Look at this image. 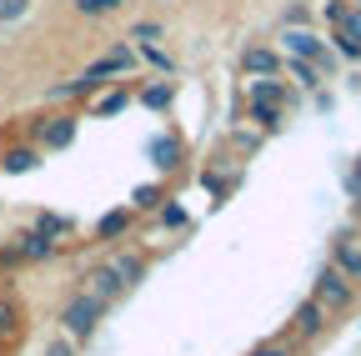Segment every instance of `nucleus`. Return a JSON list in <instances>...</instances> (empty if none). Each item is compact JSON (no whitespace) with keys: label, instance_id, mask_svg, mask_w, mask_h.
Masks as SVG:
<instances>
[{"label":"nucleus","instance_id":"obj_1","mask_svg":"<svg viewBox=\"0 0 361 356\" xmlns=\"http://www.w3.org/2000/svg\"><path fill=\"white\" fill-rule=\"evenodd\" d=\"M276 51H281V56H296V61H311L326 80L341 75V61H336V51L326 46V35H316V30H306V25H286Z\"/></svg>","mask_w":361,"mask_h":356},{"label":"nucleus","instance_id":"obj_2","mask_svg":"<svg viewBox=\"0 0 361 356\" xmlns=\"http://www.w3.org/2000/svg\"><path fill=\"white\" fill-rule=\"evenodd\" d=\"M80 136V116L75 111H45L35 125H30V146L45 156V151H71Z\"/></svg>","mask_w":361,"mask_h":356},{"label":"nucleus","instance_id":"obj_3","mask_svg":"<svg viewBox=\"0 0 361 356\" xmlns=\"http://www.w3.org/2000/svg\"><path fill=\"white\" fill-rule=\"evenodd\" d=\"M311 301L326 311V317H341V311H351L356 306V286L336 271V266L326 261L322 271H316V281H311Z\"/></svg>","mask_w":361,"mask_h":356},{"label":"nucleus","instance_id":"obj_4","mask_svg":"<svg viewBox=\"0 0 361 356\" xmlns=\"http://www.w3.org/2000/svg\"><path fill=\"white\" fill-rule=\"evenodd\" d=\"M101 317H106V306L90 301L85 291H75V296L61 306V331H66L71 341H90V336L101 331Z\"/></svg>","mask_w":361,"mask_h":356},{"label":"nucleus","instance_id":"obj_5","mask_svg":"<svg viewBox=\"0 0 361 356\" xmlns=\"http://www.w3.org/2000/svg\"><path fill=\"white\" fill-rule=\"evenodd\" d=\"M135 46H111V51H101L96 61H90L80 75L85 80H96V85H106V80H126V75H135Z\"/></svg>","mask_w":361,"mask_h":356},{"label":"nucleus","instance_id":"obj_6","mask_svg":"<svg viewBox=\"0 0 361 356\" xmlns=\"http://www.w3.org/2000/svg\"><path fill=\"white\" fill-rule=\"evenodd\" d=\"M135 106V85L130 80H106L96 96L85 101V116L90 121H111V116H121V111H130Z\"/></svg>","mask_w":361,"mask_h":356},{"label":"nucleus","instance_id":"obj_7","mask_svg":"<svg viewBox=\"0 0 361 356\" xmlns=\"http://www.w3.org/2000/svg\"><path fill=\"white\" fill-rule=\"evenodd\" d=\"M246 101L251 106H281V111H291L301 101V91L291 80H281V75H261V80H246Z\"/></svg>","mask_w":361,"mask_h":356},{"label":"nucleus","instance_id":"obj_8","mask_svg":"<svg viewBox=\"0 0 361 356\" xmlns=\"http://www.w3.org/2000/svg\"><path fill=\"white\" fill-rule=\"evenodd\" d=\"M146 161H151L156 176H176L180 161H186V146H180V136H171V130H156L146 141Z\"/></svg>","mask_w":361,"mask_h":356},{"label":"nucleus","instance_id":"obj_9","mask_svg":"<svg viewBox=\"0 0 361 356\" xmlns=\"http://www.w3.org/2000/svg\"><path fill=\"white\" fill-rule=\"evenodd\" d=\"M241 75H246V80L281 75V51L266 46V40H251V46H241Z\"/></svg>","mask_w":361,"mask_h":356},{"label":"nucleus","instance_id":"obj_10","mask_svg":"<svg viewBox=\"0 0 361 356\" xmlns=\"http://www.w3.org/2000/svg\"><path fill=\"white\" fill-rule=\"evenodd\" d=\"M80 291H85L90 301H101V306L111 311V306H116V301H121L130 286H126V281L111 271V261H106V266H96V271H85V286H80Z\"/></svg>","mask_w":361,"mask_h":356},{"label":"nucleus","instance_id":"obj_11","mask_svg":"<svg viewBox=\"0 0 361 356\" xmlns=\"http://www.w3.org/2000/svg\"><path fill=\"white\" fill-rule=\"evenodd\" d=\"M135 106H146L151 116H171V106H176V80H171V75L141 80V85H135Z\"/></svg>","mask_w":361,"mask_h":356},{"label":"nucleus","instance_id":"obj_12","mask_svg":"<svg viewBox=\"0 0 361 356\" xmlns=\"http://www.w3.org/2000/svg\"><path fill=\"white\" fill-rule=\"evenodd\" d=\"M326 321H331V317H326V311L316 306L311 296L296 301V311H291V341H316V336L326 331Z\"/></svg>","mask_w":361,"mask_h":356},{"label":"nucleus","instance_id":"obj_13","mask_svg":"<svg viewBox=\"0 0 361 356\" xmlns=\"http://www.w3.org/2000/svg\"><path fill=\"white\" fill-rule=\"evenodd\" d=\"M331 266H336L351 286H361V241H356L351 231H336V241H331Z\"/></svg>","mask_w":361,"mask_h":356},{"label":"nucleus","instance_id":"obj_14","mask_svg":"<svg viewBox=\"0 0 361 356\" xmlns=\"http://www.w3.org/2000/svg\"><path fill=\"white\" fill-rule=\"evenodd\" d=\"M40 166V151L30 146V141H20V146H0V176H30Z\"/></svg>","mask_w":361,"mask_h":356},{"label":"nucleus","instance_id":"obj_15","mask_svg":"<svg viewBox=\"0 0 361 356\" xmlns=\"http://www.w3.org/2000/svg\"><path fill=\"white\" fill-rule=\"evenodd\" d=\"M16 246H20V256H25V266H30V261H51V256L61 251V241H56V236H45L40 226H30V231H20V236H16Z\"/></svg>","mask_w":361,"mask_h":356},{"label":"nucleus","instance_id":"obj_16","mask_svg":"<svg viewBox=\"0 0 361 356\" xmlns=\"http://www.w3.org/2000/svg\"><path fill=\"white\" fill-rule=\"evenodd\" d=\"M130 226H135V211H130V206H111V211L96 221V241H121Z\"/></svg>","mask_w":361,"mask_h":356},{"label":"nucleus","instance_id":"obj_17","mask_svg":"<svg viewBox=\"0 0 361 356\" xmlns=\"http://www.w3.org/2000/svg\"><path fill=\"white\" fill-rule=\"evenodd\" d=\"M135 61H146L156 75H176V56L161 46V40H135Z\"/></svg>","mask_w":361,"mask_h":356},{"label":"nucleus","instance_id":"obj_18","mask_svg":"<svg viewBox=\"0 0 361 356\" xmlns=\"http://www.w3.org/2000/svg\"><path fill=\"white\" fill-rule=\"evenodd\" d=\"M281 75H291V85H296V91H316V85L326 80V75L316 70L311 61H296V56H281Z\"/></svg>","mask_w":361,"mask_h":356},{"label":"nucleus","instance_id":"obj_19","mask_svg":"<svg viewBox=\"0 0 361 356\" xmlns=\"http://www.w3.org/2000/svg\"><path fill=\"white\" fill-rule=\"evenodd\" d=\"M246 116H251V125L261 130V136H276L291 111H281V106H251V101H246Z\"/></svg>","mask_w":361,"mask_h":356},{"label":"nucleus","instance_id":"obj_20","mask_svg":"<svg viewBox=\"0 0 361 356\" xmlns=\"http://www.w3.org/2000/svg\"><path fill=\"white\" fill-rule=\"evenodd\" d=\"M20 326H25L20 301H16V296H0V341H16V336H20Z\"/></svg>","mask_w":361,"mask_h":356},{"label":"nucleus","instance_id":"obj_21","mask_svg":"<svg viewBox=\"0 0 361 356\" xmlns=\"http://www.w3.org/2000/svg\"><path fill=\"white\" fill-rule=\"evenodd\" d=\"M111 271H116L126 286H135V281L146 276V256H141V251H121V256H111Z\"/></svg>","mask_w":361,"mask_h":356},{"label":"nucleus","instance_id":"obj_22","mask_svg":"<svg viewBox=\"0 0 361 356\" xmlns=\"http://www.w3.org/2000/svg\"><path fill=\"white\" fill-rule=\"evenodd\" d=\"M161 201H166L161 181H146V186H135V191H130V201H126V206H130L135 216H156V206H161Z\"/></svg>","mask_w":361,"mask_h":356},{"label":"nucleus","instance_id":"obj_23","mask_svg":"<svg viewBox=\"0 0 361 356\" xmlns=\"http://www.w3.org/2000/svg\"><path fill=\"white\" fill-rule=\"evenodd\" d=\"M156 226H161V231H186V226H191V211L166 196V201L156 206Z\"/></svg>","mask_w":361,"mask_h":356},{"label":"nucleus","instance_id":"obj_24","mask_svg":"<svg viewBox=\"0 0 361 356\" xmlns=\"http://www.w3.org/2000/svg\"><path fill=\"white\" fill-rule=\"evenodd\" d=\"M35 226H40L45 236H56V241H61V236L75 231V221H71V216H56V211H40V216H35Z\"/></svg>","mask_w":361,"mask_h":356},{"label":"nucleus","instance_id":"obj_25","mask_svg":"<svg viewBox=\"0 0 361 356\" xmlns=\"http://www.w3.org/2000/svg\"><path fill=\"white\" fill-rule=\"evenodd\" d=\"M246 356H296V341L291 336H271V341H256Z\"/></svg>","mask_w":361,"mask_h":356},{"label":"nucleus","instance_id":"obj_26","mask_svg":"<svg viewBox=\"0 0 361 356\" xmlns=\"http://www.w3.org/2000/svg\"><path fill=\"white\" fill-rule=\"evenodd\" d=\"M126 6V0H75V11L85 16V20H101V16H116Z\"/></svg>","mask_w":361,"mask_h":356},{"label":"nucleus","instance_id":"obj_27","mask_svg":"<svg viewBox=\"0 0 361 356\" xmlns=\"http://www.w3.org/2000/svg\"><path fill=\"white\" fill-rule=\"evenodd\" d=\"M231 146H236L241 156H256V151L266 146V136H261V130H246V125H236V130H231Z\"/></svg>","mask_w":361,"mask_h":356},{"label":"nucleus","instance_id":"obj_28","mask_svg":"<svg viewBox=\"0 0 361 356\" xmlns=\"http://www.w3.org/2000/svg\"><path fill=\"white\" fill-rule=\"evenodd\" d=\"M346 11H351V0H322V11H316V16H322V25H326V30H336Z\"/></svg>","mask_w":361,"mask_h":356},{"label":"nucleus","instance_id":"obj_29","mask_svg":"<svg viewBox=\"0 0 361 356\" xmlns=\"http://www.w3.org/2000/svg\"><path fill=\"white\" fill-rule=\"evenodd\" d=\"M30 16V0H0V25H16Z\"/></svg>","mask_w":361,"mask_h":356},{"label":"nucleus","instance_id":"obj_30","mask_svg":"<svg viewBox=\"0 0 361 356\" xmlns=\"http://www.w3.org/2000/svg\"><path fill=\"white\" fill-rule=\"evenodd\" d=\"M161 35H166L161 20H135V25H130V40H161Z\"/></svg>","mask_w":361,"mask_h":356},{"label":"nucleus","instance_id":"obj_31","mask_svg":"<svg viewBox=\"0 0 361 356\" xmlns=\"http://www.w3.org/2000/svg\"><path fill=\"white\" fill-rule=\"evenodd\" d=\"M25 266V256H20V246L11 241V246H0V271H20Z\"/></svg>","mask_w":361,"mask_h":356},{"label":"nucleus","instance_id":"obj_32","mask_svg":"<svg viewBox=\"0 0 361 356\" xmlns=\"http://www.w3.org/2000/svg\"><path fill=\"white\" fill-rule=\"evenodd\" d=\"M341 186H346V196H351V201H361V166H356V161L346 166V176H341Z\"/></svg>","mask_w":361,"mask_h":356},{"label":"nucleus","instance_id":"obj_33","mask_svg":"<svg viewBox=\"0 0 361 356\" xmlns=\"http://www.w3.org/2000/svg\"><path fill=\"white\" fill-rule=\"evenodd\" d=\"M45 356H75V341H71V336L61 331L56 341H45Z\"/></svg>","mask_w":361,"mask_h":356},{"label":"nucleus","instance_id":"obj_34","mask_svg":"<svg viewBox=\"0 0 361 356\" xmlns=\"http://www.w3.org/2000/svg\"><path fill=\"white\" fill-rule=\"evenodd\" d=\"M311 101H316V111H331V106H336V96H331V91H322V85L311 91Z\"/></svg>","mask_w":361,"mask_h":356},{"label":"nucleus","instance_id":"obj_35","mask_svg":"<svg viewBox=\"0 0 361 356\" xmlns=\"http://www.w3.org/2000/svg\"><path fill=\"white\" fill-rule=\"evenodd\" d=\"M306 20H311L306 6H291V11H286V25H306Z\"/></svg>","mask_w":361,"mask_h":356},{"label":"nucleus","instance_id":"obj_36","mask_svg":"<svg viewBox=\"0 0 361 356\" xmlns=\"http://www.w3.org/2000/svg\"><path fill=\"white\" fill-rule=\"evenodd\" d=\"M351 216H356V226H361V201H351Z\"/></svg>","mask_w":361,"mask_h":356},{"label":"nucleus","instance_id":"obj_37","mask_svg":"<svg viewBox=\"0 0 361 356\" xmlns=\"http://www.w3.org/2000/svg\"><path fill=\"white\" fill-rule=\"evenodd\" d=\"M351 6H356V11H361V0H351Z\"/></svg>","mask_w":361,"mask_h":356},{"label":"nucleus","instance_id":"obj_38","mask_svg":"<svg viewBox=\"0 0 361 356\" xmlns=\"http://www.w3.org/2000/svg\"><path fill=\"white\" fill-rule=\"evenodd\" d=\"M356 166H361V156H356Z\"/></svg>","mask_w":361,"mask_h":356}]
</instances>
